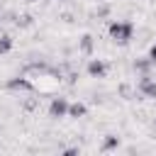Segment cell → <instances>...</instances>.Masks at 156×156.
I'll return each instance as SVG.
<instances>
[{"label": "cell", "instance_id": "cell-1", "mask_svg": "<svg viewBox=\"0 0 156 156\" xmlns=\"http://www.w3.org/2000/svg\"><path fill=\"white\" fill-rule=\"evenodd\" d=\"M29 80V85L32 88H37V90H41V93H51V90H56L58 88V76H54V73H41V76H37V78H27Z\"/></svg>", "mask_w": 156, "mask_h": 156}, {"label": "cell", "instance_id": "cell-2", "mask_svg": "<svg viewBox=\"0 0 156 156\" xmlns=\"http://www.w3.org/2000/svg\"><path fill=\"white\" fill-rule=\"evenodd\" d=\"M110 34L117 39V41H127L129 39V34H132V24H124V22H115L112 27H110Z\"/></svg>", "mask_w": 156, "mask_h": 156}, {"label": "cell", "instance_id": "cell-3", "mask_svg": "<svg viewBox=\"0 0 156 156\" xmlns=\"http://www.w3.org/2000/svg\"><path fill=\"white\" fill-rule=\"evenodd\" d=\"M66 110H68V102H66V100H54V102H51V115H54V117L63 115Z\"/></svg>", "mask_w": 156, "mask_h": 156}, {"label": "cell", "instance_id": "cell-4", "mask_svg": "<svg viewBox=\"0 0 156 156\" xmlns=\"http://www.w3.org/2000/svg\"><path fill=\"white\" fill-rule=\"evenodd\" d=\"M90 73H93V76H102V73H105V63H102V61H93V63H90Z\"/></svg>", "mask_w": 156, "mask_h": 156}, {"label": "cell", "instance_id": "cell-5", "mask_svg": "<svg viewBox=\"0 0 156 156\" xmlns=\"http://www.w3.org/2000/svg\"><path fill=\"white\" fill-rule=\"evenodd\" d=\"M144 93L154 98V95H156V83H149V80H144Z\"/></svg>", "mask_w": 156, "mask_h": 156}, {"label": "cell", "instance_id": "cell-6", "mask_svg": "<svg viewBox=\"0 0 156 156\" xmlns=\"http://www.w3.org/2000/svg\"><path fill=\"white\" fill-rule=\"evenodd\" d=\"M68 110H71V115H83V112H85V110H83V105H71Z\"/></svg>", "mask_w": 156, "mask_h": 156}, {"label": "cell", "instance_id": "cell-7", "mask_svg": "<svg viewBox=\"0 0 156 156\" xmlns=\"http://www.w3.org/2000/svg\"><path fill=\"white\" fill-rule=\"evenodd\" d=\"M10 49V41H7V37H2V41H0V51H7Z\"/></svg>", "mask_w": 156, "mask_h": 156}, {"label": "cell", "instance_id": "cell-8", "mask_svg": "<svg viewBox=\"0 0 156 156\" xmlns=\"http://www.w3.org/2000/svg\"><path fill=\"white\" fill-rule=\"evenodd\" d=\"M151 61H156V46L151 49Z\"/></svg>", "mask_w": 156, "mask_h": 156}]
</instances>
